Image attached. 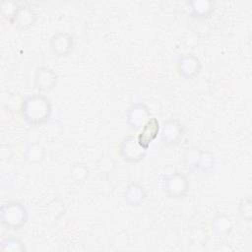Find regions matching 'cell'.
Instances as JSON below:
<instances>
[{
	"label": "cell",
	"mask_w": 252,
	"mask_h": 252,
	"mask_svg": "<svg viewBox=\"0 0 252 252\" xmlns=\"http://www.w3.org/2000/svg\"><path fill=\"white\" fill-rule=\"evenodd\" d=\"M191 16L197 19H205L214 11V3L211 1H193L190 2Z\"/></svg>",
	"instance_id": "9a60e30c"
},
{
	"label": "cell",
	"mask_w": 252,
	"mask_h": 252,
	"mask_svg": "<svg viewBox=\"0 0 252 252\" xmlns=\"http://www.w3.org/2000/svg\"><path fill=\"white\" fill-rule=\"evenodd\" d=\"M20 111L29 124L39 126L49 121L52 114V104L45 94H34L23 99Z\"/></svg>",
	"instance_id": "6da1fadb"
},
{
	"label": "cell",
	"mask_w": 252,
	"mask_h": 252,
	"mask_svg": "<svg viewBox=\"0 0 252 252\" xmlns=\"http://www.w3.org/2000/svg\"><path fill=\"white\" fill-rule=\"evenodd\" d=\"M124 200L132 207L141 206L147 198L146 188L139 182L133 181L129 183L124 190Z\"/></svg>",
	"instance_id": "7c38bea8"
},
{
	"label": "cell",
	"mask_w": 252,
	"mask_h": 252,
	"mask_svg": "<svg viewBox=\"0 0 252 252\" xmlns=\"http://www.w3.org/2000/svg\"><path fill=\"white\" fill-rule=\"evenodd\" d=\"M212 228L218 236H225L230 233L232 229V223L227 216L218 215L212 221Z\"/></svg>",
	"instance_id": "5bb4252c"
},
{
	"label": "cell",
	"mask_w": 252,
	"mask_h": 252,
	"mask_svg": "<svg viewBox=\"0 0 252 252\" xmlns=\"http://www.w3.org/2000/svg\"><path fill=\"white\" fill-rule=\"evenodd\" d=\"M49 45L55 56H67L73 50L74 36L68 32H57L50 37Z\"/></svg>",
	"instance_id": "52a82bcc"
},
{
	"label": "cell",
	"mask_w": 252,
	"mask_h": 252,
	"mask_svg": "<svg viewBox=\"0 0 252 252\" xmlns=\"http://www.w3.org/2000/svg\"><path fill=\"white\" fill-rule=\"evenodd\" d=\"M238 212L241 218L246 221H251L252 220V202L250 197H244L240 200L238 204Z\"/></svg>",
	"instance_id": "ffe728a7"
},
{
	"label": "cell",
	"mask_w": 252,
	"mask_h": 252,
	"mask_svg": "<svg viewBox=\"0 0 252 252\" xmlns=\"http://www.w3.org/2000/svg\"><path fill=\"white\" fill-rule=\"evenodd\" d=\"M1 250L10 252H23L26 250V248L22 240L14 236H9L2 239Z\"/></svg>",
	"instance_id": "ac0fdd59"
},
{
	"label": "cell",
	"mask_w": 252,
	"mask_h": 252,
	"mask_svg": "<svg viewBox=\"0 0 252 252\" xmlns=\"http://www.w3.org/2000/svg\"><path fill=\"white\" fill-rule=\"evenodd\" d=\"M97 168L100 172L103 173H109L111 172L114 167H115V161L113 160V158L109 156H104L101 157L98 160H97Z\"/></svg>",
	"instance_id": "44dd1931"
},
{
	"label": "cell",
	"mask_w": 252,
	"mask_h": 252,
	"mask_svg": "<svg viewBox=\"0 0 252 252\" xmlns=\"http://www.w3.org/2000/svg\"><path fill=\"white\" fill-rule=\"evenodd\" d=\"M57 74L48 67L37 68L34 75V87L41 93L51 91L57 84Z\"/></svg>",
	"instance_id": "8fae6325"
},
{
	"label": "cell",
	"mask_w": 252,
	"mask_h": 252,
	"mask_svg": "<svg viewBox=\"0 0 252 252\" xmlns=\"http://www.w3.org/2000/svg\"><path fill=\"white\" fill-rule=\"evenodd\" d=\"M47 213L53 220L59 219L65 213L64 203L59 199L52 200L47 206Z\"/></svg>",
	"instance_id": "d6986e66"
},
{
	"label": "cell",
	"mask_w": 252,
	"mask_h": 252,
	"mask_svg": "<svg viewBox=\"0 0 252 252\" xmlns=\"http://www.w3.org/2000/svg\"><path fill=\"white\" fill-rule=\"evenodd\" d=\"M37 15L33 9L28 4L20 5L16 13L9 20V22L14 25L18 30L25 31L32 28L36 22Z\"/></svg>",
	"instance_id": "9c48e42d"
},
{
	"label": "cell",
	"mask_w": 252,
	"mask_h": 252,
	"mask_svg": "<svg viewBox=\"0 0 252 252\" xmlns=\"http://www.w3.org/2000/svg\"><path fill=\"white\" fill-rule=\"evenodd\" d=\"M215 166V158L214 155L205 150H200L199 157L197 158V161L194 165V170L202 171V172H209L213 170Z\"/></svg>",
	"instance_id": "2e32d148"
},
{
	"label": "cell",
	"mask_w": 252,
	"mask_h": 252,
	"mask_svg": "<svg viewBox=\"0 0 252 252\" xmlns=\"http://www.w3.org/2000/svg\"><path fill=\"white\" fill-rule=\"evenodd\" d=\"M151 112L145 103L137 102L131 105L126 112V122L135 131L140 130L150 119Z\"/></svg>",
	"instance_id": "ba28073f"
},
{
	"label": "cell",
	"mask_w": 252,
	"mask_h": 252,
	"mask_svg": "<svg viewBox=\"0 0 252 252\" xmlns=\"http://www.w3.org/2000/svg\"><path fill=\"white\" fill-rule=\"evenodd\" d=\"M163 191L169 198L179 199L187 195L190 189V182L187 176L181 172H173L163 177Z\"/></svg>",
	"instance_id": "3957f363"
},
{
	"label": "cell",
	"mask_w": 252,
	"mask_h": 252,
	"mask_svg": "<svg viewBox=\"0 0 252 252\" xmlns=\"http://www.w3.org/2000/svg\"><path fill=\"white\" fill-rule=\"evenodd\" d=\"M27 208L20 202L9 201L1 207V222L8 229L18 230L28 221Z\"/></svg>",
	"instance_id": "7a4b0ae2"
},
{
	"label": "cell",
	"mask_w": 252,
	"mask_h": 252,
	"mask_svg": "<svg viewBox=\"0 0 252 252\" xmlns=\"http://www.w3.org/2000/svg\"><path fill=\"white\" fill-rule=\"evenodd\" d=\"M159 132L160 124L158 118H156L155 116H151L150 119L141 128V131L137 136V141L139 145L147 151L150 148L152 142H154L158 138Z\"/></svg>",
	"instance_id": "30bf717a"
},
{
	"label": "cell",
	"mask_w": 252,
	"mask_h": 252,
	"mask_svg": "<svg viewBox=\"0 0 252 252\" xmlns=\"http://www.w3.org/2000/svg\"><path fill=\"white\" fill-rule=\"evenodd\" d=\"M45 154V148L40 143L31 142L24 152V157L31 163H38L43 160Z\"/></svg>",
	"instance_id": "4fadbf2b"
},
{
	"label": "cell",
	"mask_w": 252,
	"mask_h": 252,
	"mask_svg": "<svg viewBox=\"0 0 252 252\" xmlns=\"http://www.w3.org/2000/svg\"><path fill=\"white\" fill-rule=\"evenodd\" d=\"M19 4H17L16 2H11V1H5L3 2L2 6H1V10H2V14L4 15L5 18H7L8 20H10L13 15L16 13L17 9L19 8Z\"/></svg>",
	"instance_id": "7402d4cb"
},
{
	"label": "cell",
	"mask_w": 252,
	"mask_h": 252,
	"mask_svg": "<svg viewBox=\"0 0 252 252\" xmlns=\"http://www.w3.org/2000/svg\"><path fill=\"white\" fill-rule=\"evenodd\" d=\"M178 74L187 80L196 78L201 70L202 63L200 59L193 53H186L179 56L176 64Z\"/></svg>",
	"instance_id": "8992f818"
},
{
	"label": "cell",
	"mask_w": 252,
	"mask_h": 252,
	"mask_svg": "<svg viewBox=\"0 0 252 252\" xmlns=\"http://www.w3.org/2000/svg\"><path fill=\"white\" fill-rule=\"evenodd\" d=\"M160 139L166 146L177 145L184 136V128L181 122L175 118L165 120L160 127Z\"/></svg>",
	"instance_id": "5b68a950"
},
{
	"label": "cell",
	"mask_w": 252,
	"mask_h": 252,
	"mask_svg": "<svg viewBox=\"0 0 252 252\" xmlns=\"http://www.w3.org/2000/svg\"><path fill=\"white\" fill-rule=\"evenodd\" d=\"M70 176L77 183L84 182L89 176V168L85 163H74L70 167Z\"/></svg>",
	"instance_id": "e0dca14e"
},
{
	"label": "cell",
	"mask_w": 252,
	"mask_h": 252,
	"mask_svg": "<svg viewBox=\"0 0 252 252\" xmlns=\"http://www.w3.org/2000/svg\"><path fill=\"white\" fill-rule=\"evenodd\" d=\"M119 152L122 158L130 163L140 162L146 157V150L139 145L134 136H126L121 141Z\"/></svg>",
	"instance_id": "277c9868"
}]
</instances>
